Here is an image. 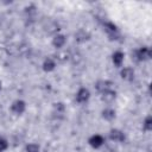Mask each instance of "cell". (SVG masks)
Segmentation results:
<instances>
[{
	"mask_svg": "<svg viewBox=\"0 0 152 152\" xmlns=\"http://www.w3.org/2000/svg\"><path fill=\"white\" fill-rule=\"evenodd\" d=\"M151 57H152V52L148 46H141L139 49H135L132 52V58L138 63L146 62V61L151 59Z\"/></svg>",
	"mask_w": 152,
	"mask_h": 152,
	"instance_id": "obj_1",
	"label": "cell"
},
{
	"mask_svg": "<svg viewBox=\"0 0 152 152\" xmlns=\"http://www.w3.org/2000/svg\"><path fill=\"white\" fill-rule=\"evenodd\" d=\"M90 96H91L90 90H89L88 88H86V87H81V88L76 91V94H75V100H76L77 103L84 104V103H87V102L89 101Z\"/></svg>",
	"mask_w": 152,
	"mask_h": 152,
	"instance_id": "obj_2",
	"label": "cell"
},
{
	"mask_svg": "<svg viewBox=\"0 0 152 152\" xmlns=\"http://www.w3.org/2000/svg\"><path fill=\"white\" fill-rule=\"evenodd\" d=\"M65 113H66V107H65V104L63 102L57 101V102H55L52 104V116L56 118L57 120L63 119Z\"/></svg>",
	"mask_w": 152,
	"mask_h": 152,
	"instance_id": "obj_3",
	"label": "cell"
},
{
	"mask_svg": "<svg viewBox=\"0 0 152 152\" xmlns=\"http://www.w3.org/2000/svg\"><path fill=\"white\" fill-rule=\"evenodd\" d=\"M26 110V102L24 100H14L11 104V112L14 114V115H21L24 114Z\"/></svg>",
	"mask_w": 152,
	"mask_h": 152,
	"instance_id": "obj_4",
	"label": "cell"
},
{
	"mask_svg": "<svg viewBox=\"0 0 152 152\" xmlns=\"http://www.w3.org/2000/svg\"><path fill=\"white\" fill-rule=\"evenodd\" d=\"M108 139L114 142H124L126 139V134L120 128H112L108 133Z\"/></svg>",
	"mask_w": 152,
	"mask_h": 152,
	"instance_id": "obj_5",
	"label": "cell"
},
{
	"mask_svg": "<svg viewBox=\"0 0 152 152\" xmlns=\"http://www.w3.org/2000/svg\"><path fill=\"white\" fill-rule=\"evenodd\" d=\"M65 44H66V37H65V34H63V33H57V34H55V36L52 37V39H51V45H52L56 50L64 49Z\"/></svg>",
	"mask_w": 152,
	"mask_h": 152,
	"instance_id": "obj_6",
	"label": "cell"
},
{
	"mask_svg": "<svg viewBox=\"0 0 152 152\" xmlns=\"http://www.w3.org/2000/svg\"><path fill=\"white\" fill-rule=\"evenodd\" d=\"M106 142V138L101 134H93L91 137H89L88 139V144L93 147V148H101Z\"/></svg>",
	"mask_w": 152,
	"mask_h": 152,
	"instance_id": "obj_7",
	"label": "cell"
},
{
	"mask_svg": "<svg viewBox=\"0 0 152 152\" xmlns=\"http://www.w3.org/2000/svg\"><path fill=\"white\" fill-rule=\"evenodd\" d=\"M120 77L124 81L131 82L135 77V71H134V69L132 66H121V69H120Z\"/></svg>",
	"mask_w": 152,
	"mask_h": 152,
	"instance_id": "obj_8",
	"label": "cell"
},
{
	"mask_svg": "<svg viewBox=\"0 0 152 152\" xmlns=\"http://www.w3.org/2000/svg\"><path fill=\"white\" fill-rule=\"evenodd\" d=\"M94 87H95L96 91L99 94H101V93H103L108 89H113V82L108 81V80H99V81L95 82Z\"/></svg>",
	"mask_w": 152,
	"mask_h": 152,
	"instance_id": "obj_9",
	"label": "cell"
},
{
	"mask_svg": "<svg viewBox=\"0 0 152 152\" xmlns=\"http://www.w3.org/2000/svg\"><path fill=\"white\" fill-rule=\"evenodd\" d=\"M116 96H118V94H116V91L114 89H108V90H106V91L100 94V97H101L102 102H104L107 104L113 103L116 100Z\"/></svg>",
	"mask_w": 152,
	"mask_h": 152,
	"instance_id": "obj_10",
	"label": "cell"
},
{
	"mask_svg": "<svg viewBox=\"0 0 152 152\" xmlns=\"http://www.w3.org/2000/svg\"><path fill=\"white\" fill-rule=\"evenodd\" d=\"M70 51L69 50H65V49H61V50H57V52L55 53L53 58L56 59L57 63H65V62H69L70 59Z\"/></svg>",
	"mask_w": 152,
	"mask_h": 152,
	"instance_id": "obj_11",
	"label": "cell"
},
{
	"mask_svg": "<svg viewBox=\"0 0 152 152\" xmlns=\"http://www.w3.org/2000/svg\"><path fill=\"white\" fill-rule=\"evenodd\" d=\"M57 66V62L53 57H46L44 58L43 63H42V69L45 71V72H51L56 69Z\"/></svg>",
	"mask_w": 152,
	"mask_h": 152,
	"instance_id": "obj_12",
	"label": "cell"
},
{
	"mask_svg": "<svg viewBox=\"0 0 152 152\" xmlns=\"http://www.w3.org/2000/svg\"><path fill=\"white\" fill-rule=\"evenodd\" d=\"M90 38H91L90 32L87 31V30H84V28H81V30H78V31L75 32V40L77 43H86Z\"/></svg>",
	"mask_w": 152,
	"mask_h": 152,
	"instance_id": "obj_13",
	"label": "cell"
},
{
	"mask_svg": "<svg viewBox=\"0 0 152 152\" xmlns=\"http://www.w3.org/2000/svg\"><path fill=\"white\" fill-rule=\"evenodd\" d=\"M124 61H125V53L120 50H116L113 52L112 55V62L113 64L116 66V68H121L122 64H124Z\"/></svg>",
	"mask_w": 152,
	"mask_h": 152,
	"instance_id": "obj_14",
	"label": "cell"
},
{
	"mask_svg": "<svg viewBox=\"0 0 152 152\" xmlns=\"http://www.w3.org/2000/svg\"><path fill=\"white\" fill-rule=\"evenodd\" d=\"M101 116L103 120L106 121H113L115 118H116V112L114 108L112 107H106L102 112H101Z\"/></svg>",
	"mask_w": 152,
	"mask_h": 152,
	"instance_id": "obj_15",
	"label": "cell"
},
{
	"mask_svg": "<svg viewBox=\"0 0 152 152\" xmlns=\"http://www.w3.org/2000/svg\"><path fill=\"white\" fill-rule=\"evenodd\" d=\"M45 31H46V33L52 34V37H53L55 34L59 33V25H58V23H56V21H50V23L45 26Z\"/></svg>",
	"mask_w": 152,
	"mask_h": 152,
	"instance_id": "obj_16",
	"label": "cell"
},
{
	"mask_svg": "<svg viewBox=\"0 0 152 152\" xmlns=\"http://www.w3.org/2000/svg\"><path fill=\"white\" fill-rule=\"evenodd\" d=\"M82 61H83V56H82L81 52L76 51V52H71V53H70V59H69V62H71L74 65L80 64Z\"/></svg>",
	"mask_w": 152,
	"mask_h": 152,
	"instance_id": "obj_17",
	"label": "cell"
},
{
	"mask_svg": "<svg viewBox=\"0 0 152 152\" xmlns=\"http://www.w3.org/2000/svg\"><path fill=\"white\" fill-rule=\"evenodd\" d=\"M25 14H26L27 19H33L36 17V14H37V7L33 4L26 6L25 7Z\"/></svg>",
	"mask_w": 152,
	"mask_h": 152,
	"instance_id": "obj_18",
	"label": "cell"
},
{
	"mask_svg": "<svg viewBox=\"0 0 152 152\" xmlns=\"http://www.w3.org/2000/svg\"><path fill=\"white\" fill-rule=\"evenodd\" d=\"M25 152H40V146L38 142H28L25 146Z\"/></svg>",
	"mask_w": 152,
	"mask_h": 152,
	"instance_id": "obj_19",
	"label": "cell"
},
{
	"mask_svg": "<svg viewBox=\"0 0 152 152\" xmlns=\"http://www.w3.org/2000/svg\"><path fill=\"white\" fill-rule=\"evenodd\" d=\"M142 128H144V131H146V132L152 131V116H151V115H147V116L144 119V121H142Z\"/></svg>",
	"mask_w": 152,
	"mask_h": 152,
	"instance_id": "obj_20",
	"label": "cell"
},
{
	"mask_svg": "<svg viewBox=\"0 0 152 152\" xmlns=\"http://www.w3.org/2000/svg\"><path fill=\"white\" fill-rule=\"evenodd\" d=\"M8 146H10L8 140L4 137H0V152H5L8 148Z\"/></svg>",
	"mask_w": 152,
	"mask_h": 152,
	"instance_id": "obj_21",
	"label": "cell"
},
{
	"mask_svg": "<svg viewBox=\"0 0 152 152\" xmlns=\"http://www.w3.org/2000/svg\"><path fill=\"white\" fill-rule=\"evenodd\" d=\"M18 52H20V55H23V56H26L30 52V46L26 44H23L18 48Z\"/></svg>",
	"mask_w": 152,
	"mask_h": 152,
	"instance_id": "obj_22",
	"label": "cell"
},
{
	"mask_svg": "<svg viewBox=\"0 0 152 152\" xmlns=\"http://www.w3.org/2000/svg\"><path fill=\"white\" fill-rule=\"evenodd\" d=\"M104 152H114V151H113V150H110V148H107Z\"/></svg>",
	"mask_w": 152,
	"mask_h": 152,
	"instance_id": "obj_23",
	"label": "cell"
},
{
	"mask_svg": "<svg viewBox=\"0 0 152 152\" xmlns=\"http://www.w3.org/2000/svg\"><path fill=\"white\" fill-rule=\"evenodd\" d=\"M1 89H2V83H1V81H0V91H1Z\"/></svg>",
	"mask_w": 152,
	"mask_h": 152,
	"instance_id": "obj_24",
	"label": "cell"
}]
</instances>
